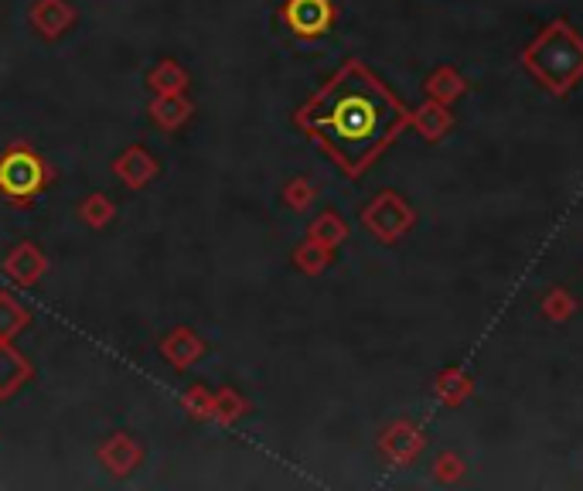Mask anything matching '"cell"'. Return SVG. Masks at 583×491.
Returning <instances> with one entry per match:
<instances>
[{
    "label": "cell",
    "instance_id": "cell-1",
    "mask_svg": "<svg viewBox=\"0 0 583 491\" xmlns=\"http://www.w3.org/2000/svg\"><path fill=\"white\" fill-rule=\"evenodd\" d=\"M410 106L369 65L348 58L324 86L297 106L294 123L345 178H362L393 140L410 130Z\"/></svg>",
    "mask_w": 583,
    "mask_h": 491
},
{
    "label": "cell",
    "instance_id": "cell-2",
    "mask_svg": "<svg viewBox=\"0 0 583 491\" xmlns=\"http://www.w3.org/2000/svg\"><path fill=\"white\" fill-rule=\"evenodd\" d=\"M522 69L549 96H570L583 79V35L566 18H553L522 48Z\"/></svg>",
    "mask_w": 583,
    "mask_h": 491
},
{
    "label": "cell",
    "instance_id": "cell-3",
    "mask_svg": "<svg viewBox=\"0 0 583 491\" xmlns=\"http://www.w3.org/2000/svg\"><path fill=\"white\" fill-rule=\"evenodd\" d=\"M52 185L55 168L31 144L18 140L0 151V198L11 208H31Z\"/></svg>",
    "mask_w": 583,
    "mask_h": 491
},
{
    "label": "cell",
    "instance_id": "cell-4",
    "mask_svg": "<svg viewBox=\"0 0 583 491\" xmlns=\"http://www.w3.org/2000/svg\"><path fill=\"white\" fill-rule=\"evenodd\" d=\"M358 219H362V229L369 232V236H376L379 243L393 246L413 229L416 212L399 191H379V195L362 208Z\"/></svg>",
    "mask_w": 583,
    "mask_h": 491
},
{
    "label": "cell",
    "instance_id": "cell-5",
    "mask_svg": "<svg viewBox=\"0 0 583 491\" xmlns=\"http://www.w3.org/2000/svg\"><path fill=\"white\" fill-rule=\"evenodd\" d=\"M280 24L287 28L290 38L318 41L335 31L338 7H335V0H283Z\"/></svg>",
    "mask_w": 583,
    "mask_h": 491
},
{
    "label": "cell",
    "instance_id": "cell-6",
    "mask_svg": "<svg viewBox=\"0 0 583 491\" xmlns=\"http://www.w3.org/2000/svg\"><path fill=\"white\" fill-rule=\"evenodd\" d=\"M427 447V434L413 420H396L379 434V451L389 464H413Z\"/></svg>",
    "mask_w": 583,
    "mask_h": 491
},
{
    "label": "cell",
    "instance_id": "cell-7",
    "mask_svg": "<svg viewBox=\"0 0 583 491\" xmlns=\"http://www.w3.org/2000/svg\"><path fill=\"white\" fill-rule=\"evenodd\" d=\"M113 174L120 178L123 188L144 191L147 185H154L157 174H161V161H157L144 144H130L127 151L113 161Z\"/></svg>",
    "mask_w": 583,
    "mask_h": 491
},
{
    "label": "cell",
    "instance_id": "cell-8",
    "mask_svg": "<svg viewBox=\"0 0 583 491\" xmlns=\"http://www.w3.org/2000/svg\"><path fill=\"white\" fill-rule=\"evenodd\" d=\"M161 355H164V362L171 365L174 372H188L191 365H198L208 355V345H205V338L198 335V331H191V328H171L168 335L161 338Z\"/></svg>",
    "mask_w": 583,
    "mask_h": 491
},
{
    "label": "cell",
    "instance_id": "cell-9",
    "mask_svg": "<svg viewBox=\"0 0 583 491\" xmlns=\"http://www.w3.org/2000/svg\"><path fill=\"white\" fill-rule=\"evenodd\" d=\"M0 270H4V277L11 280L14 287H35L41 277H45L48 270V256L41 253L35 243H18L11 246V253L4 256V263H0Z\"/></svg>",
    "mask_w": 583,
    "mask_h": 491
},
{
    "label": "cell",
    "instance_id": "cell-10",
    "mask_svg": "<svg viewBox=\"0 0 583 491\" xmlns=\"http://www.w3.org/2000/svg\"><path fill=\"white\" fill-rule=\"evenodd\" d=\"M96 454H99V464H103L113 478H130V474L144 464V447H140L130 434H123V430L106 437Z\"/></svg>",
    "mask_w": 583,
    "mask_h": 491
},
{
    "label": "cell",
    "instance_id": "cell-11",
    "mask_svg": "<svg viewBox=\"0 0 583 491\" xmlns=\"http://www.w3.org/2000/svg\"><path fill=\"white\" fill-rule=\"evenodd\" d=\"M28 21L41 38L55 41L79 21V14H76V7H72L69 0H35L31 11H28Z\"/></svg>",
    "mask_w": 583,
    "mask_h": 491
},
{
    "label": "cell",
    "instance_id": "cell-12",
    "mask_svg": "<svg viewBox=\"0 0 583 491\" xmlns=\"http://www.w3.org/2000/svg\"><path fill=\"white\" fill-rule=\"evenodd\" d=\"M147 116H151V123L157 130L178 133L181 127H188V120L195 116V103H191L185 93H164L147 103Z\"/></svg>",
    "mask_w": 583,
    "mask_h": 491
},
{
    "label": "cell",
    "instance_id": "cell-13",
    "mask_svg": "<svg viewBox=\"0 0 583 491\" xmlns=\"http://www.w3.org/2000/svg\"><path fill=\"white\" fill-rule=\"evenodd\" d=\"M31 379H35V369L14 348V341H0V403L11 399L14 393H21Z\"/></svg>",
    "mask_w": 583,
    "mask_h": 491
},
{
    "label": "cell",
    "instance_id": "cell-14",
    "mask_svg": "<svg viewBox=\"0 0 583 491\" xmlns=\"http://www.w3.org/2000/svg\"><path fill=\"white\" fill-rule=\"evenodd\" d=\"M410 127L420 133L423 140H430V144H437V140H444L447 133L454 130V113L447 103H437V99H427V103L420 106V110L410 113Z\"/></svg>",
    "mask_w": 583,
    "mask_h": 491
},
{
    "label": "cell",
    "instance_id": "cell-15",
    "mask_svg": "<svg viewBox=\"0 0 583 491\" xmlns=\"http://www.w3.org/2000/svg\"><path fill=\"white\" fill-rule=\"evenodd\" d=\"M433 393H437V399L444 406L457 410V406H464L471 399L474 379L468 376V369H461V365H451V369H444L437 376V382H433Z\"/></svg>",
    "mask_w": 583,
    "mask_h": 491
},
{
    "label": "cell",
    "instance_id": "cell-16",
    "mask_svg": "<svg viewBox=\"0 0 583 491\" xmlns=\"http://www.w3.org/2000/svg\"><path fill=\"white\" fill-rule=\"evenodd\" d=\"M147 86H151L154 96H164V93H188L191 86V76L188 69L178 62V58H161L151 72H147Z\"/></svg>",
    "mask_w": 583,
    "mask_h": 491
},
{
    "label": "cell",
    "instance_id": "cell-17",
    "mask_svg": "<svg viewBox=\"0 0 583 491\" xmlns=\"http://www.w3.org/2000/svg\"><path fill=\"white\" fill-rule=\"evenodd\" d=\"M423 89H427L430 99L451 106L454 99H461L464 93H468V79H464L454 65H437V69L427 76V82H423Z\"/></svg>",
    "mask_w": 583,
    "mask_h": 491
},
{
    "label": "cell",
    "instance_id": "cell-18",
    "mask_svg": "<svg viewBox=\"0 0 583 491\" xmlns=\"http://www.w3.org/2000/svg\"><path fill=\"white\" fill-rule=\"evenodd\" d=\"M31 328V311L11 290H0V341H14Z\"/></svg>",
    "mask_w": 583,
    "mask_h": 491
},
{
    "label": "cell",
    "instance_id": "cell-19",
    "mask_svg": "<svg viewBox=\"0 0 583 491\" xmlns=\"http://www.w3.org/2000/svg\"><path fill=\"white\" fill-rule=\"evenodd\" d=\"M290 263H294L297 270L304 273V277H321V273L328 270L331 263H335V249L314 243V239H304V243L294 246V253H290Z\"/></svg>",
    "mask_w": 583,
    "mask_h": 491
},
{
    "label": "cell",
    "instance_id": "cell-20",
    "mask_svg": "<svg viewBox=\"0 0 583 491\" xmlns=\"http://www.w3.org/2000/svg\"><path fill=\"white\" fill-rule=\"evenodd\" d=\"M307 239H314V243H321L328 249H338L348 239V222L341 219L335 208H324L318 219L307 226Z\"/></svg>",
    "mask_w": 583,
    "mask_h": 491
},
{
    "label": "cell",
    "instance_id": "cell-21",
    "mask_svg": "<svg viewBox=\"0 0 583 491\" xmlns=\"http://www.w3.org/2000/svg\"><path fill=\"white\" fill-rule=\"evenodd\" d=\"M249 413V399L239 393L236 386H226L215 393V403H212V423L219 427H236L239 420Z\"/></svg>",
    "mask_w": 583,
    "mask_h": 491
},
{
    "label": "cell",
    "instance_id": "cell-22",
    "mask_svg": "<svg viewBox=\"0 0 583 491\" xmlns=\"http://www.w3.org/2000/svg\"><path fill=\"white\" fill-rule=\"evenodd\" d=\"M79 219L86 222L89 229H106L110 222L116 219V205L110 195H103V191H89L86 198L79 202Z\"/></svg>",
    "mask_w": 583,
    "mask_h": 491
},
{
    "label": "cell",
    "instance_id": "cell-23",
    "mask_svg": "<svg viewBox=\"0 0 583 491\" xmlns=\"http://www.w3.org/2000/svg\"><path fill=\"white\" fill-rule=\"evenodd\" d=\"M283 205L290 208V212H307V208L314 205V198H318V185H314L307 174H297V178H290L287 185H283Z\"/></svg>",
    "mask_w": 583,
    "mask_h": 491
},
{
    "label": "cell",
    "instance_id": "cell-24",
    "mask_svg": "<svg viewBox=\"0 0 583 491\" xmlns=\"http://www.w3.org/2000/svg\"><path fill=\"white\" fill-rule=\"evenodd\" d=\"M539 307H543L546 321L563 324V321H570L573 314H577V297H573L566 287H553V290H546V297H543V304Z\"/></svg>",
    "mask_w": 583,
    "mask_h": 491
},
{
    "label": "cell",
    "instance_id": "cell-25",
    "mask_svg": "<svg viewBox=\"0 0 583 491\" xmlns=\"http://www.w3.org/2000/svg\"><path fill=\"white\" fill-rule=\"evenodd\" d=\"M212 403H215V393L205 386H191V389H185V396H181L185 413L198 423H212Z\"/></svg>",
    "mask_w": 583,
    "mask_h": 491
},
{
    "label": "cell",
    "instance_id": "cell-26",
    "mask_svg": "<svg viewBox=\"0 0 583 491\" xmlns=\"http://www.w3.org/2000/svg\"><path fill=\"white\" fill-rule=\"evenodd\" d=\"M433 478L440 481V485H454V481L464 478V461L451 451H444L437 457V464H433Z\"/></svg>",
    "mask_w": 583,
    "mask_h": 491
}]
</instances>
